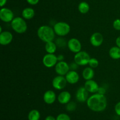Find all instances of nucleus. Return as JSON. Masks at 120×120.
I'll return each mask as SVG.
<instances>
[{
    "mask_svg": "<svg viewBox=\"0 0 120 120\" xmlns=\"http://www.w3.org/2000/svg\"><path fill=\"white\" fill-rule=\"evenodd\" d=\"M87 105L89 109L94 112H102L107 106V98L103 94H94L89 96L87 101Z\"/></svg>",
    "mask_w": 120,
    "mask_h": 120,
    "instance_id": "nucleus-1",
    "label": "nucleus"
},
{
    "mask_svg": "<svg viewBox=\"0 0 120 120\" xmlns=\"http://www.w3.org/2000/svg\"><path fill=\"white\" fill-rule=\"evenodd\" d=\"M37 34L42 41L46 43L53 41L56 34L52 27L48 25H42L38 29Z\"/></svg>",
    "mask_w": 120,
    "mask_h": 120,
    "instance_id": "nucleus-2",
    "label": "nucleus"
},
{
    "mask_svg": "<svg viewBox=\"0 0 120 120\" xmlns=\"http://www.w3.org/2000/svg\"><path fill=\"white\" fill-rule=\"evenodd\" d=\"M11 25L13 30L18 34L25 33L28 28L26 21L23 18L19 16L14 18V20L11 21Z\"/></svg>",
    "mask_w": 120,
    "mask_h": 120,
    "instance_id": "nucleus-3",
    "label": "nucleus"
},
{
    "mask_svg": "<svg viewBox=\"0 0 120 120\" xmlns=\"http://www.w3.org/2000/svg\"><path fill=\"white\" fill-rule=\"evenodd\" d=\"M55 34L60 36H64L68 35L70 31V27L65 22H58L53 27Z\"/></svg>",
    "mask_w": 120,
    "mask_h": 120,
    "instance_id": "nucleus-4",
    "label": "nucleus"
},
{
    "mask_svg": "<svg viewBox=\"0 0 120 120\" xmlns=\"http://www.w3.org/2000/svg\"><path fill=\"white\" fill-rule=\"evenodd\" d=\"M90 56L87 52L80 51L79 52L76 53L74 57L75 62L78 65H86L89 64V61L90 60Z\"/></svg>",
    "mask_w": 120,
    "mask_h": 120,
    "instance_id": "nucleus-5",
    "label": "nucleus"
},
{
    "mask_svg": "<svg viewBox=\"0 0 120 120\" xmlns=\"http://www.w3.org/2000/svg\"><path fill=\"white\" fill-rule=\"evenodd\" d=\"M66 77L62 75H57L52 80V85L54 88L57 90H61L66 87L67 85Z\"/></svg>",
    "mask_w": 120,
    "mask_h": 120,
    "instance_id": "nucleus-6",
    "label": "nucleus"
},
{
    "mask_svg": "<svg viewBox=\"0 0 120 120\" xmlns=\"http://www.w3.org/2000/svg\"><path fill=\"white\" fill-rule=\"evenodd\" d=\"M57 56L54 54H46L42 60L43 65L47 68H51L55 66L57 63Z\"/></svg>",
    "mask_w": 120,
    "mask_h": 120,
    "instance_id": "nucleus-7",
    "label": "nucleus"
},
{
    "mask_svg": "<svg viewBox=\"0 0 120 120\" xmlns=\"http://www.w3.org/2000/svg\"><path fill=\"white\" fill-rule=\"evenodd\" d=\"M70 65L65 61H59L55 65V71L58 75L64 76L70 71Z\"/></svg>",
    "mask_w": 120,
    "mask_h": 120,
    "instance_id": "nucleus-8",
    "label": "nucleus"
},
{
    "mask_svg": "<svg viewBox=\"0 0 120 120\" xmlns=\"http://www.w3.org/2000/svg\"><path fill=\"white\" fill-rule=\"evenodd\" d=\"M13 12L8 8H2L0 10V19L4 22H11L14 18Z\"/></svg>",
    "mask_w": 120,
    "mask_h": 120,
    "instance_id": "nucleus-9",
    "label": "nucleus"
},
{
    "mask_svg": "<svg viewBox=\"0 0 120 120\" xmlns=\"http://www.w3.org/2000/svg\"><path fill=\"white\" fill-rule=\"evenodd\" d=\"M68 47L69 50L74 53H78L81 51L82 44L80 41L77 39L73 38L69 40L68 42Z\"/></svg>",
    "mask_w": 120,
    "mask_h": 120,
    "instance_id": "nucleus-10",
    "label": "nucleus"
},
{
    "mask_svg": "<svg viewBox=\"0 0 120 120\" xmlns=\"http://www.w3.org/2000/svg\"><path fill=\"white\" fill-rule=\"evenodd\" d=\"M76 100L80 102H84L89 98V92L84 87H80L76 94Z\"/></svg>",
    "mask_w": 120,
    "mask_h": 120,
    "instance_id": "nucleus-11",
    "label": "nucleus"
},
{
    "mask_svg": "<svg viewBox=\"0 0 120 120\" xmlns=\"http://www.w3.org/2000/svg\"><path fill=\"white\" fill-rule=\"evenodd\" d=\"M104 38L103 35L100 32H95L90 36V41L91 44L95 47H98L103 44Z\"/></svg>",
    "mask_w": 120,
    "mask_h": 120,
    "instance_id": "nucleus-12",
    "label": "nucleus"
},
{
    "mask_svg": "<svg viewBox=\"0 0 120 120\" xmlns=\"http://www.w3.org/2000/svg\"><path fill=\"white\" fill-rule=\"evenodd\" d=\"M13 40V35L9 31H2L0 33V44L2 45H7L10 44Z\"/></svg>",
    "mask_w": 120,
    "mask_h": 120,
    "instance_id": "nucleus-13",
    "label": "nucleus"
},
{
    "mask_svg": "<svg viewBox=\"0 0 120 120\" xmlns=\"http://www.w3.org/2000/svg\"><path fill=\"white\" fill-rule=\"evenodd\" d=\"M84 87L89 92L91 93L97 92L98 89H99V86H98V84L93 80L86 81L85 84H84Z\"/></svg>",
    "mask_w": 120,
    "mask_h": 120,
    "instance_id": "nucleus-14",
    "label": "nucleus"
},
{
    "mask_svg": "<svg viewBox=\"0 0 120 120\" xmlns=\"http://www.w3.org/2000/svg\"><path fill=\"white\" fill-rule=\"evenodd\" d=\"M66 79L68 83L75 84L79 80V75L76 71L70 70L66 75Z\"/></svg>",
    "mask_w": 120,
    "mask_h": 120,
    "instance_id": "nucleus-15",
    "label": "nucleus"
},
{
    "mask_svg": "<svg viewBox=\"0 0 120 120\" xmlns=\"http://www.w3.org/2000/svg\"><path fill=\"white\" fill-rule=\"evenodd\" d=\"M56 99V94L52 90H48L44 93L43 101L47 104H52L55 102Z\"/></svg>",
    "mask_w": 120,
    "mask_h": 120,
    "instance_id": "nucleus-16",
    "label": "nucleus"
},
{
    "mask_svg": "<svg viewBox=\"0 0 120 120\" xmlns=\"http://www.w3.org/2000/svg\"><path fill=\"white\" fill-rule=\"evenodd\" d=\"M71 100V94L69 92L64 91L60 93L57 97V100L61 104H67Z\"/></svg>",
    "mask_w": 120,
    "mask_h": 120,
    "instance_id": "nucleus-17",
    "label": "nucleus"
},
{
    "mask_svg": "<svg viewBox=\"0 0 120 120\" xmlns=\"http://www.w3.org/2000/svg\"><path fill=\"white\" fill-rule=\"evenodd\" d=\"M82 75H83V78L86 81L92 80L94 76V71L91 67H86L83 71Z\"/></svg>",
    "mask_w": 120,
    "mask_h": 120,
    "instance_id": "nucleus-18",
    "label": "nucleus"
},
{
    "mask_svg": "<svg viewBox=\"0 0 120 120\" xmlns=\"http://www.w3.org/2000/svg\"><path fill=\"white\" fill-rule=\"evenodd\" d=\"M22 17L26 20H30L35 15V11L33 8L28 7L23 9L22 12Z\"/></svg>",
    "mask_w": 120,
    "mask_h": 120,
    "instance_id": "nucleus-19",
    "label": "nucleus"
},
{
    "mask_svg": "<svg viewBox=\"0 0 120 120\" xmlns=\"http://www.w3.org/2000/svg\"><path fill=\"white\" fill-rule=\"evenodd\" d=\"M109 55L114 60L120 59V48L117 46L111 47L109 50Z\"/></svg>",
    "mask_w": 120,
    "mask_h": 120,
    "instance_id": "nucleus-20",
    "label": "nucleus"
},
{
    "mask_svg": "<svg viewBox=\"0 0 120 120\" xmlns=\"http://www.w3.org/2000/svg\"><path fill=\"white\" fill-rule=\"evenodd\" d=\"M57 49V45L56 43L53 41H50L46 43L45 50L48 54H54Z\"/></svg>",
    "mask_w": 120,
    "mask_h": 120,
    "instance_id": "nucleus-21",
    "label": "nucleus"
},
{
    "mask_svg": "<svg viewBox=\"0 0 120 120\" xmlns=\"http://www.w3.org/2000/svg\"><path fill=\"white\" fill-rule=\"evenodd\" d=\"M78 9L79 11L81 14H86L90 10V6H89V4L87 2H85V1H83V2H81L79 4Z\"/></svg>",
    "mask_w": 120,
    "mask_h": 120,
    "instance_id": "nucleus-22",
    "label": "nucleus"
},
{
    "mask_svg": "<svg viewBox=\"0 0 120 120\" xmlns=\"http://www.w3.org/2000/svg\"><path fill=\"white\" fill-rule=\"evenodd\" d=\"M41 114L37 109H32L28 114V120H39Z\"/></svg>",
    "mask_w": 120,
    "mask_h": 120,
    "instance_id": "nucleus-23",
    "label": "nucleus"
},
{
    "mask_svg": "<svg viewBox=\"0 0 120 120\" xmlns=\"http://www.w3.org/2000/svg\"><path fill=\"white\" fill-rule=\"evenodd\" d=\"M76 107H77V105H76V104L75 102H73V101L70 102H70H68L66 104V109L68 111L71 112L73 111H75L76 109Z\"/></svg>",
    "mask_w": 120,
    "mask_h": 120,
    "instance_id": "nucleus-24",
    "label": "nucleus"
},
{
    "mask_svg": "<svg viewBox=\"0 0 120 120\" xmlns=\"http://www.w3.org/2000/svg\"><path fill=\"white\" fill-rule=\"evenodd\" d=\"M98 64H99L98 61L97 60V59L95 58H91L89 62L90 67L92 68H97L98 66Z\"/></svg>",
    "mask_w": 120,
    "mask_h": 120,
    "instance_id": "nucleus-25",
    "label": "nucleus"
},
{
    "mask_svg": "<svg viewBox=\"0 0 120 120\" xmlns=\"http://www.w3.org/2000/svg\"><path fill=\"white\" fill-rule=\"evenodd\" d=\"M56 44L57 45V47H64L66 45V41L62 38H59L56 40Z\"/></svg>",
    "mask_w": 120,
    "mask_h": 120,
    "instance_id": "nucleus-26",
    "label": "nucleus"
},
{
    "mask_svg": "<svg viewBox=\"0 0 120 120\" xmlns=\"http://www.w3.org/2000/svg\"><path fill=\"white\" fill-rule=\"evenodd\" d=\"M56 120H71V119L68 114L62 113L57 115L56 117Z\"/></svg>",
    "mask_w": 120,
    "mask_h": 120,
    "instance_id": "nucleus-27",
    "label": "nucleus"
},
{
    "mask_svg": "<svg viewBox=\"0 0 120 120\" xmlns=\"http://www.w3.org/2000/svg\"><path fill=\"white\" fill-rule=\"evenodd\" d=\"M114 28L117 31H120V19H116L112 24Z\"/></svg>",
    "mask_w": 120,
    "mask_h": 120,
    "instance_id": "nucleus-28",
    "label": "nucleus"
},
{
    "mask_svg": "<svg viewBox=\"0 0 120 120\" xmlns=\"http://www.w3.org/2000/svg\"><path fill=\"white\" fill-rule=\"evenodd\" d=\"M114 109L116 114H117V115H118V116H120V101L116 104V106H115Z\"/></svg>",
    "mask_w": 120,
    "mask_h": 120,
    "instance_id": "nucleus-29",
    "label": "nucleus"
},
{
    "mask_svg": "<svg viewBox=\"0 0 120 120\" xmlns=\"http://www.w3.org/2000/svg\"><path fill=\"white\" fill-rule=\"evenodd\" d=\"M27 2L32 5H36L39 2V0H26Z\"/></svg>",
    "mask_w": 120,
    "mask_h": 120,
    "instance_id": "nucleus-30",
    "label": "nucleus"
},
{
    "mask_svg": "<svg viewBox=\"0 0 120 120\" xmlns=\"http://www.w3.org/2000/svg\"><path fill=\"white\" fill-rule=\"evenodd\" d=\"M77 66H78V65H77L76 62H73V63H71V65H70V68L71 70L75 71L77 68Z\"/></svg>",
    "mask_w": 120,
    "mask_h": 120,
    "instance_id": "nucleus-31",
    "label": "nucleus"
},
{
    "mask_svg": "<svg viewBox=\"0 0 120 120\" xmlns=\"http://www.w3.org/2000/svg\"><path fill=\"white\" fill-rule=\"evenodd\" d=\"M98 92V94H103V95H104V94L105 93V89H104V88H103V87H99V89H98V92Z\"/></svg>",
    "mask_w": 120,
    "mask_h": 120,
    "instance_id": "nucleus-32",
    "label": "nucleus"
},
{
    "mask_svg": "<svg viewBox=\"0 0 120 120\" xmlns=\"http://www.w3.org/2000/svg\"><path fill=\"white\" fill-rule=\"evenodd\" d=\"M45 120H56V118H55L54 116H52V115H49V116L46 117Z\"/></svg>",
    "mask_w": 120,
    "mask_h": 120,
    "instance_id": "nucleus-33",
    "label": "nucleus"
},
{
    "mask_svg": "<svg viewBox=\"0 0 120 120\" xmlns=\"http://www.w3.org/2000/svg\"><path fill=\"white\" fill-rule=\"evenodd\" d=\"M116 43L117 47H118L119 48H120V36L117 38V39H116Z\"/></svg>",
    "mask_w": 120,
    "mask_h": 120,
    "instance_id": "nucleus-34",
    "label": "nucleus"
},
{
    "mask_svg": "<svg viewBox=\"0 0 120 120\" xmlns=\"http://www.w3.org/2000/svg\"><path fill=\"white\" fill-rule=\"evenodd\" d=\"M7 0H0V6L1 7H3L7 3Z\"/></svg>",
    "mask_w": 120,
    "mask_h": 120,
    "instance_id": "nucleus-35",
    "label": "nucleus"
},
{
    "mask_svg": "<svg viewBox=\"0 0 120 120\" xmlns=\"http://www.w3.org/2000/svg\"><path fill=\"white\" fill-rule=\"evenodd\" d=\"M57 60L59 61H62L64 60V56L63 55H59L58 56H57Z\"/></svg>",
    "mask_w": 120,
    "mask_h": 120,
    "instance_id": "nucleus-36",
    "label": "nucleus"
}]
</instances>
